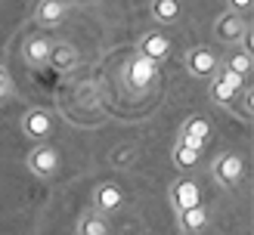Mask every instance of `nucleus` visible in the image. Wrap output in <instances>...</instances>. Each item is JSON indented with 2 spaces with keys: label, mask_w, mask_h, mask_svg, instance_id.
Segmentation results:
<instances>
[{
  "label": "nucleus",
  "mask_w": 254,
  "mask_h": 235,
  "mask_svg": "<svg viewBox=\"0 0 254 235\" xmlns=\"http://www.w3.org/2000/svg\"><path fill=\"white\" fill-rule=\"evenodd\" d=\"M155 78H158V62H152V59H146V56H130V62L124 65V84L130 87V90H136V93H146L152 84H155Z\"/></svg>",
  "instance_id": "obj_1"
},
{
  "label": "nucleus",
  "mask_w": 254,
  "mask_h": 235,
  "mask_svg": "<svg viewBox=\"0 0 254 235\" xmlns=\"http://www.w3.org/2000/svg\"><path fill=\"white\" fill-rule=\"evenodd\" d=\"M59 164H62L59 148L47 145V142H41L37 148H31V155H28V170L34 173V177H41V180L56 177V173H59Z\"/></svg>",
  "instance_id": "obj_2"
},
{
  "label": "nucleus",
  "mask_w": 254,
  "mask_h": 235,
  "mask_svg": "<svg viewBox=\"0 0 254 235\" xmlns=\"http://www.w3.org/2000/svg\"><path fill=\"white\" fill-rule=\"evenodd\" d=\"M214 177H217V183H223L226 189H236V186L245 180V161L233 152H223L214 161Z\"/></svg>",
  "instance_id": "obj_3"
},
{
  "label": "nucleus",
  "mask_w": 254,
  "mask_h": 235,
  "mask_svg": "<svg viewBox=\"0 0 254 235\" xmlns=\"http://www.w3.org/2000/svg\"><path fill=\"white\" fill-rule=\"evenodd\" d=\"M217 65H220V59L211 47H195V49L186 53V71L192 74V78H211V74L217 71Z\"/></svg>",
  "instance_id": "obj_4"
},
{
  "label": "nucleus",
  "mask_w": 254,
  "mask_h": 235,
  "mask_svg": "<svg viewBox=\"0 0 254 235\" xmlns=\"http://www.w3.org/2000/svg\"><path fill=\"white\" fill-rule=\"evenodd\" d=\"M53 127H56V121L44 108H31V111H25V118H22V133L28 136V140H41L44 142L47 136L53 133Z\"/></svg>",
  "instance_id": "obj_5"
},
{
  "label": "nucleus",
  "mask_w": 254,
  "mask_h": 235,
  "mask_svg": "<svg viewBox=\"0 0 254 235\" xmlns=\"http://www.w3.org/2000/svg\"><path fill=\"white\" fill-rule=\"evenodd\" d=\"M208 140H211V121L208 118H189V121H183V127H180V142L183 145L195 148V152H205Z\"/></svg>",
  "instance_id": "obj_6"
},
{
  "label": "nucleus",
  "mask_w": 254,
  "mask_h": 235,
  "mask_svg": "<svg viewBox=\"0 0 254 235\" xmlns=\"http://www.w3.org/2000/svg\"><path fill=\"white\" fill-rule=\"evenodd\" d=\"M214 31H217V41L220 44H239L248 31V22L242 19V12H233L226 9L223 16L217 19V25H214Z\"/></svg>",
  "instance_id": "obj_7"
},
{
  "label": "nucleus",
  "mask_w": 254,
  "mask_h": 235,
  "mask_svg": "<svg viewBox=\"0 0 254 235\" xmlns=\"http://www.w3.org/2000/svg\"><path fill=\"white\" fill-rule=\"evenodd\" d=\"M171 204H174L177 214H180V210L195 207V204H201V189H198V183L189 180V177L177 180V183L171 186Z\"/></svg>",
  "instance_id": "obj_8"
},
{
  "label": "nucleus",
  "mask_w": 254,
  "mask_h": 235,
  "mask_svg": "<svg viewBox=\"0 0 254 235\" xmlns=\"http://www.w3.org/2000/svg\"><path fill=\"white\" fill-rule=\"evenodd\" d=\"M53 44H56V41H50L47 34H31L28 41H25V47H22L25 62H28L31 68H44V65H50V49H53Z\"/></svg>",
  "instance_id": "obj_9"
},
{
  "label": "nucleus",
  "mask_w": 254,
  "mask_h": 235,
  "mask_svg": "<svg viewBox=\"0 0 254 235\" xmlns=\"http://www.w3.org/2000/svg\"><path fill=\"white\" fill-rule=\"evenodd\" d=\"M139 56H146L152 62H164L171 56V41H168V34H161V31H149L139 37Z\"/></svg>",
  "instance_id": "obj_10"
},
{
  "label": "nucleus",
  "mask_w": 254,
  "mask_h": 235,
  "mask_svg": "<svg viewBox=\"0 0 254 235\" xmlns=\"http://www.w3.org/2000/svg\"><path fill=\"white\" fill-rule=\"evenodd\" d=\"M124 204V192L115 183H99L93 189V207L103 210V214H115V210Z\"/></svg>",
  "instance_id": "obj_11"
},
{
  "label": "nucleus",
  "mask_w": 254,
  "mask_h": 235,
  "mask_svg": "<svg viewBox=\"0 0 254 235\" xmlns=\"http://www.w3.org/2000/svg\"><path fill=\"white\" fill-rule=\"evenodd\" d=\"M65 16H68L65 0H41V3L34 6V22L44 25V28H56Z\"/></svg>",
  "instance_id": "obj_12"
},
{
  "label": "nucleus",
  "mask_w": 254,
  "mask_h": 235,
  "mask_svg": "<svg viewBox=\"0 0 254 235\" xmlns=\"http://www.w3.org/2000/svg\"><path fill=\"white\" fill-rule=\"evenodd\" d=\"M78 235H112V223H109V214L103 210H84L81 220H78Z\"/></svg>",
  "instance_id": "obj_13"
},
{
  "label": "nucleus",
  "mask_w": 254,
  "mask_h": 235,
  "mask_svg": "<svg viewBox=\"0 0 254 235\" xmlns=\"http://www.w3.org/2000/svg\"><path fill=\"white\" fill-rule=\"evenodd\" d=\"M177 220H180V232H183V235H198V232H205L208 223H211L208 210L201 207V204L189 207V210H180V214H177Z\"/></svg>",
  "instance_id": "obj_14"
},
{
  "label": "nucleus",
  "mask_w": 254,
  "mask_h": 235,
  "mask_svg": "<svg viewBox=\"0 0 254 235\" xmlns=\"http://www.w3.org/2000/svg\"><path fill=\"white\" fill-rule=\"evenodd\" d=\"M78 62H81V49L74 44H53V49H50V65L56 71H71L78 68Z\"/></svg>",
  "instance_id": "obj_15"
},
{
  "label": "nucleus",
  "mask_w": 254,
  "mask_h": 235,
  "mask_svg": "<svg viewBox=\"0 0 254 235\" xmlns=\"http://www.w3.org/2000/svg\"><path fill=\"white\" fill-rule=\"evenodd\" d=\"M180 0H152V19L161 22V25H174L177 19H180Z\"/></svg>",
  "instance_id": "obj_16"
},
{
  "label": "nucleus",
  "mask_w": 254,
  "mask_h": 235,
  "mask_svg": "<svg viewBox=\"0 0 254 235\" xmlns=\"http://www.w3.org/2000/svg\"><path fill=\"white\" fill-rule=\"evenodd\" d=\"M220 65L223 68H230V71H236V74H251V65H254V59H251V53L248 49H230L223 59H220Z\"/></svg>",
  "instance_id": "obj_17"
},
{
  "label": "nucleus",
  "mask_w": 254,
  "mask_h": 235,
  "mask_svg": "<svg viewBox=\"0 0 254 235\" xmlns=\"http://www.w3.org/2000/svg\"><path fill=\"white\" fill-rule=\"evenodd\" d=\"M239 93H242V90H236V87L223 84L220 78H214V81H211V87H208V96H211L217 105H223V108L236 105V96H239Z\"/></svg>",
  "instance_id": "obj_18"
},
{
  "label": "nucleus",
  "mask_w": 254,
  "mask_h": 235,
  "mask_svg": "<svg viewBox=\"0 0 254 235\" xmlns=\"http://www.w3.org/2000/svg\"><path fill=\"white\" fill-rule=\"evenodd\" d=\"M171 158H174V164L180 167V170H189V167H195V164H198L201 152H195V148H189V145H183L180 140H177V145H174Z\"/></svg>",
  "instance_id": "obj_19"
},
{
  "label": "nucleus",
  "mask_w": 254,
  "mask_h": 235,
  "mask_svg": "<svg viewBox=\"0 0 254 235\" xmlns=\"http://www.w3.org/2000/svg\"><path fill=\"white\" fill-rule=\"evenodd\" d=\"M211 78H220L223 84H230V87H236V90H245V78L242 74H236V71H230V68H223V65H217V74H211Z\"/></svg>",
  "instance_id": "obj_20"
},
{
  "label": "nucleus",
  "mask_w": 254,
  "mask_h": 235,
  "mask_svg": "<svg viewBox=\"0 0 254 235\" xmlns=\"http://www.w3.org/2000/svg\"><path fill=\"white\" fill-rule=\"evenodd\" d=\"M9 96H12V81H9L6 68L0 65V102H3V99H9Z\"/></svg>",
  "instance_id": "obj_21"
},
{
  "label": "nucleus",
  "mask_w": 254,
  "mask_h": 235,
  "mask_svg": "<svg viewBox=\"0 0 254 235\" xmlns=\"http://www.w3.org/2000/svg\"><path fill=\"white\" fill-rule=\"evenodd\" d=\"M226 3H230V9H233V12H251L254 0H226Z\"/></svg>",
  "instance_id": "obj_22"
}]
</instances>
